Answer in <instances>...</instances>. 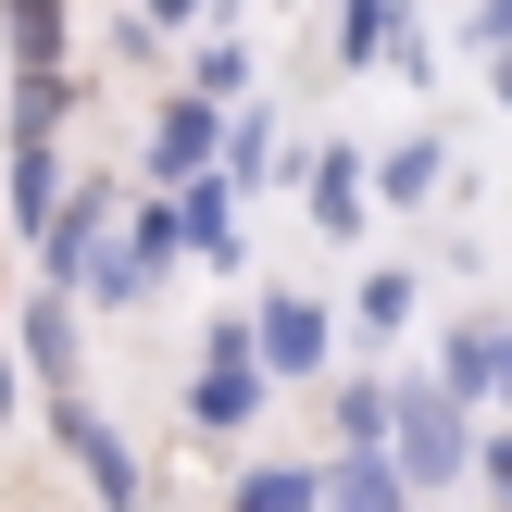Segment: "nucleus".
Listing matches in <instances>:
<instances>
[{
  "mask_svg": "<svg viewBox=\"0 0 512 512\" xmlns=\"http://www.w3.org/2000/svg\"><path fill=\"white\" fill-rule=\"evenodd\" d=\"M388 463L400 475H413V488H450V475H463L475 463V438H463V400H450V388H388Z\"/></svg>",
  "mask_w": 512,
  "mask_h": 512,
  "instance_id": "f257e3e1",
  "label": "nucleus"
},
{
  "mask_svg": "<svg viewBox=\"0 0 512 512\" xmlns=\"http://www.w3.org/2000/svg\"><path fill=\"white\" fill-rule=\"evenodd\" d=\"M213 163H225V100H213V88L163 100V113H150V175L188 188V175H213Z\"/></svg>",
  "mask_w": 512,
  "mask_h": 512,
  "instance_id": "f03ea898",
  "label": "nucleus"
},
{
  "mask_svg": "<svg viewBox=\"0 0 512 512\" xmlns=\"http://www.w3.org/2000/svg\"><path fill=\"white\" fill-rule=\"evenodd\" d=\"M188 413L213 425V438H225V425H250V413H263V350H250V325H225V338H213V363H200Z\"/></svg>",
  "mask_w": 512,
  "mask_h": 512,
  "instance_id": "7ed1b4c3",
  "label": "nucleus"
},
{
  "mask_svg": "<svg viewBox=\"0 0 512 512\" xmlns=\"http://www.w3.org/2000/svg\"><path fill=\"white\" fill-rule=\"evenodd\" d=\"M50 425H63V450H75V475H88V488L113 500V512L138 500V463H125V438H113V425H100V413H88V400H75V388L50 400Z\"/></svg>",
  "mask_w": 512,
  "mask_h": 512,
  "instance_id": "20e7f679",
  "label": "nucleus"
},
{
  "mask_svg": "<svg viewBox=\"0 0 512 512\" xmlns=\"http://www.w3.org/2000/svg\"><path fill=\"white\" fill-rule=\"evenodd\" d=\"M250 350H263V375H325V313L300 288H263V325H250Z\"/></svg>",
  "mask_w": 512,
  "mask_h": 512,
  "instance_id": "39448f33",
  "label": "nucleus"
},
{
  "mask_svg": "<svg viewBox=\"0 0 512 512\" xmlns=\"http://www.w3.org/2000/svg\"><path fill=\"white\" fill-rule=\"evenodd\" d=\"M100 225H113V188H75L63 213L38 225V263H50V288H88V263H100Z\"/></svg>",
  "mask_w": 512,
  "mask_h": 512,
  "instance_id": "423d86ee",
  "label": "nucleus"
},
{
  "mask_svg": "<svg viewBox=\"0 0 512 512\" xmlns=\"http://www.w3.org/2000/svg\"><path fill=\"white\" fill-rule=\"evenodd\" d=\"M175 225H188V250L200 263H225V250H238V175H188V188H175Z\"/></svg>",
  "mask_w": 512,
  "mask_h": 512,
  "instance_id": "0eeeda50",
  "label": "nucleus"
},
{
  "mask_svg": "<svg viewBox=\"0 0 512 512\" xmlns=\"http://www.w3.org/2000/svg\"><path fill=\"white\" fill-rule=\"evenodd\" d=\"M413 500H425V488L388 463V450H350V463L325 475V512H413Z\"/></svg>",
  "mask_w": 512,
  "mask_h": 512,
  "instance_id": "6e6552de",
  "label": "nucleus"
},
{
  "mask_svg": "<svg viewBox=\"0 0 512 512\" xmlns=\"http://www.w3.org/2000/svg\"><path fill=\"white\" fill-rule=\"evenodd\" d=\"M0 38H13V75H63V0H0Z\"/></svg>",
  "mask_w": 512,
  "mask_h": 512,
  "instance_id": "1a4fd4ad",
  "label": "nucleus"
},
{
  "mask_svg": "<svg viewBox=\"0 0 512 512\" xmlns=\"http://www.w3.org/2000/svg\"><path fill=\"white\" fill-rule=\"evenodd\" d=\"M25 363H38L50 388H75V288H38V313H25Z\"/></svg>",
  "mask_w": 512,
  "mask_h": 512,
  "instance_id": "9d476101",
  "label": "nucleus"
},
{
  "mask_svg": "<svg viewBox=\"0 0 512 512\" xmlns=\"http://www.w3.org/2000/svg\"><path fill=\"white\" fill-rule=\"evenodd\" d=\"M363 213H375V200H363V163L325 150V163H313V225H325V238H363Z\"/></svg>",
  "mask_w": 512,
  "mask_h": 512,
  "instance_id": "9b49d317",
  "label": "nucleus"
},
{
  "mask_svg": "<svg viewBox=\"0 0 512 512\" xmlns=\"http://www.w3.org/2000/svg\"><path fill=\"white\" fill-rule=\"evenodd\" d=\"M313 500H325V475H300V463H250L225 488V512H313Z\"/></svg>",
  "mask_w": 512,
  "mask_h": 512,
  "instance_id": "f8f14e48",
  "label": "nucleus"
},
{
  "mask_svg": "<svg viewBox=\"0 0 512 512\" xmlns=\"http://www.w3.org/2000/svg\"><path fill=\"white\" fill-rule=\"evenodd\" d=\"M438 388H450V400H488V388H500V325H463V338L438 350Z\"/></svg>",
  "mask_w": 512,
  "mask_h": 512,
  "instance_id": "ddd939ff",
  "label": "nucleus"
},
{
  "mask_svg": "<svg viewBox=\"0 0 512 512\" xmlns=\"http://www.w3.org/2000/svg\"><path fill=\"white\" fill-rule=\"evenodd\" d=\"M400 50V0H338V63H388Z\"/></svg>",
  "mask_w": 512,
  "mask_h": 512,
  "instance_id": "4468645a",
  "label": "nucleus"
},
{
  "mask_svg": "<svg viewBox=\"0 0 512 512\" xmlns=\"http://www.w3.org/2000/svg\"><path fill=\"white\" fill-rule=\"evenodd\" d=\"M50 213H63V188H50V138H13V225L38 238Z\"/></svg>",
  "mask_w": 512,
  "mask_h": 512,
  "instance_id": "2eb2a0df",
  "label": "nucleus"
},
{
  "mask_svg": "<svg viewBox=\"0 0 512 512\" xmlns=\"http://www.w3.org/2000/svg\"><path fill=\"white\" fill-rule=\"evenodd\" d=\"M438 175H450V150H438V138H400L388 163H375V188H388V200H438Z\"/></svg>",
  "mask_w": 512,
  "mask_h": 512,
  "instance_id": "dca6fc26",
  "label": "nucleus"
},
{
  "mask_svg": "<svg viewBox=\"0 0 512 512\" xmlns=\"http://www.w3.org/2000/svg\"><path fill=\"white\" fill-rule=\"evenodd\" d=\"M125 250H138V263H150V275H163V263H175V250H188V225H175V213H163V200H138V225H125Z\"/></svg>",
  "mask_w": 512,
  "mask_h": 512,
  "instance_id": "f3484780",
  "label": "nucleus"
},
{
  "mask_svg": "<svg viewBox=\"0 0 512 512\" xmlns=\"http://www.w3.org/2000/svg\"><path fill=\"white\" fill-rule=\"evenodd\" d=\"M325 413H338L350 450H388V388H350V400H325Z\"/></svg>",
  "mask_w": 512,
  "mask_h": 512,
  "instance_id": "a211bd4d",
  "label": "nucleus"
},
{
  "mask_svg": "<svg viewBox=\"0 0 512 512\" xmlns=\"http://www.w3.org/2000/svg\"><path fill=\"white\" fill-rule=\"evenodd\" d=\"M363 325H375V338L413 325V275H363Z\"/></svg>",
  "mask_w": 512,
  "mask_h": 512,
  "instance_id": "6ab92c4d",
  "label": "nucleus"
},
{
  "mask_svg": "<svg viewBox=\"0 0 512 512\" xmlns=\"http://www.w3.org/2000/svg\"><path fill=\"white\" fill-rule=\"evenodd\" d=\"M200 13H213V0H138V25H150V38H175V25H200Z\"/></svg>",
  "mask_w": 512,
  "mask_h": 512,
  "instance_id": "aec40b11",
  "label": "nucleus"
},
{
  "mask_svg": "<svg viewBox=\"0 0 512 512\" xmlns=\"http://www.w3.org/2000/svg\"><path fill=\"white\" fill-rule=\"evenodd\" d=\"M475 50H512V0H475Z\"/></svg>",
  "mask_w": 512,
  "mask_h": 512,
  "instance_id": "412c9836",
  "label": "nucleus"
},
{
  "mask_svg": "<svg viewBox=\"0 0 512 512\" xmlns=\"http://www.w3.org/2000/svg\"><path fill=\"white\" fill-rule=\"evenodd\" d=\"M475 463H488V488L512 500V438H488V450H475Z\"/></svg>",
  "mask_w": 512,
  "mask_h": 512,
  "instance_id": "4be33fe9",
  "label": "nucleus"
},
{
  "mask_svg": "<svg viewBox=\"0 0 512 512\" xmlns=\"http://www.w3.org/2000/svg\"><path fill=\"white\" fill-rule=\"evenodd\" d=\"M500 113H512V50H500Z\"/></svg>",
  "mask_w": 512,
  "mask_h": 512,
  "instance_id": "5701e85b",
  "label": "nucleus"
}]
</instances>
